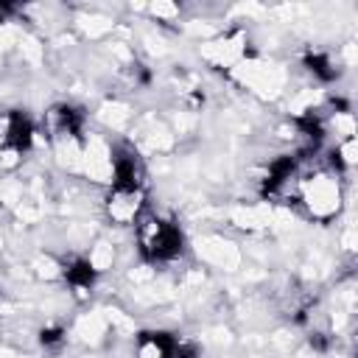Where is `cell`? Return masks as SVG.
Listing matches in <instances>:
<instances>
[{
  "instance_id": "obj_3",
  "label": "cell",
  "mask_w": 358,
  "mask_h": 358,
  "mask_svg": "<svg viewBox=\"0 0 358 358\" xmlns=\"http://www.w3.org/2000/svg\"><path fill=\"white\" fill-rule=\"evenodd\" d=\"M143 207V187H123L112 185L106 199V213L115 224H131Z\"/></svg>"
},
{
  "instance_id": "obj_2",
  "label": "cell",
  "mask_w": 358,
  "mask_h": 358,
  "mask_svg": "<svg viewBox=\"0 0 358 358\" xmlns=\"http://www.w3.org/2000/svg\"><path fill=\"white\" fill-rule=\"evenodd\" d=\"M140 241L145 246V252L151 257H173L179 252V243H182V235L179 229L171 224V221H162V218H151L145 221V227L140 229Z\"/></svg>"
},
{
  "instance_id": "obj_1",
  "label": "cell",
  "mask_w": 358,
  "mask_h": 358,
  "mask_svg": "<svg viewBox=\"0 0 358 358\" xmlns=\"http://www.w3.org/2000/svg\"><path fill=\"white\" fill-rule=\"evenodd\" d=\"M299 201L313 218H330L341 204L338 176L330 171H316L313 176H305V182H299Z\"/></svg>"
}]
</instances>
